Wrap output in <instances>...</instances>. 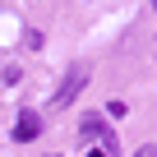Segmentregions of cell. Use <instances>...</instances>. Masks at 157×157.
I'll use <instances>...</instances> for the list:
<instances>
[{"label":"cell","instance_id":"obj_5","mask_svg":"<svg viewBox=\"0 0 157 157\" xmlns=\"http://www.w3.org/2000/svg\"><path fill=\"white\" fill-rule=\"evenodd\" d=\"M88 157H106V152H102V148H93V152H88Z\"/></svg>","mask_w":157,"mask_h":157},{"label":"cell","instance_id":"obj_4","mask_svg":"<svg viewBox=\"0 0 157 157\" xmlns=\"http://www.w3.org/2000/svg\"><path fill=\"white\" fill-rule=\"evenodd\" d=\"M134 157H157V148H143V152H134Z\"/></svg>","mask_w":157,"mask_h":157},{"label":"cell","instance_id":"obj_1","mask_svg":"<svg viewBox=\"0 0 157 157\" xmlns=\"http://www.w3.org/2000/svg\"><path fill=\"white\" fill-rule=\"evenodd\" d=\"M78 139H97V148H102L106 157H116V152H120V139L106 129V120H102V116H83V125H78Z\"/></svg>","mask_w":157,"mask_h":157},{"label":"cell","instance_id":"obj_3","mask_svg":"<svg viewBox=\"0 0 157 157\" xmlns=\"http://www.w3.org/2000/svg\"><path fill=\"white\" fill-rule=\"evenodd\" d=\"M42 134V116L37 111H19V120H14V143H33Z\"/></svg>","mask_w":157,"mask_h":157},{"label":"cell","instance_id":"obj_2","mask_svg":"<svg viewBox=\"0 0 157 157\" xmlns=\"http://www.w3.org/2000/svg\"><path fill=\"white\" fill-rule=\"evenodd\" d=\"M83 88H88V65H74V69L65 74V83L56 88V97H51V106H56V111H60V106H69V102H74L78 93H83Z\"/></svg>","mask_w":157,"mask_h":157},{"label":"cell","instance_id":"obj_6","mask_svg":"<svg viewBox=\"0 0 157 157\" xmlns=\"http://www.w3.org/2000/svg\"><path fill=\"white\" fill-rule=\"evenodd\" d=\"M152 10H157V0H152Z\"/></svg>","mask_w":157,"mask_h":157}]
</instances>
